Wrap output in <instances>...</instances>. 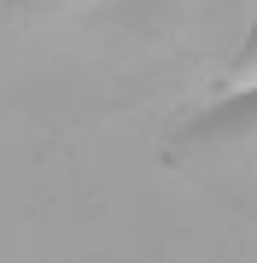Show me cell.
Listing matches in <instances>:
<instances>
[{
	"instance_id": "6da1fadb",
	"label": "cell",
	"mask_w": 257,
	"mask_h": 263,
	"mask_svg": "<svg viewBox=\"0 0 257 263\" xmlns=\"http://www.w3.org/2000/svg\"><path fill=\"white\" fill-rule=\"evenodd\" d=\"M175 146H257V82H240L234 94L193 111L175 129Z\"/></svg>"
},
{
	"instance_id": "7a4b0ae2",
	"label": "cell",
	"mask_w": 257,
	"mask_h": 263,
	"mask_svg": "<svg viewBox=\"0 0 257 263\" xmlns=\"http://www.w3.org/2000/svg\"><path fill=\"white\" fill-rule=\"evenodd\" d=\"M76 0H6V18L12 24H41V18H58V12H70Z\"/></svg>"
},
{
	"instance_id": "3957f363",
	"label": "cell",
	"mask_w": 257,
	"mask_h": 263,
	"mask_svg": "<svg viewBox=\"0 0 257 263\" xmlns=\"http://www.w3.org/2000/svg\"><path fill=\"white\" fill-rule=\"evenodd\" d=\"M234 76H240V82H257V6H251L246 41H240V53H234Z\"/></svg>"
}]
</instances>
